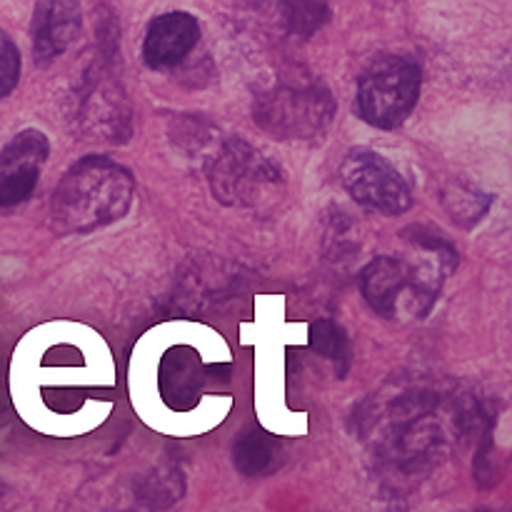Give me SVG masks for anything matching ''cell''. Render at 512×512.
<instances>
[{"label": "cell", "instance_id": "obj_2", "mask_svg": "<svg viewBox=\"0 0 512 512\" xmlns=\"http://www.w3.org/2000/svg\"><path fill=\"white\" fill-rule=\"evenodd\" d=\"M215 198L228 208L268 213L283 200L285 178L278 165L243 138H228L208 158Z\"/></svg>", "mask_w": 512, "mask_h": 512}, {"label": "cell", "instance_id": "obj_17", "mask_svg": "<svg viewBox=\"0 0 512 512\" xmlns=\"http://www.w3.org/2000/svg\"><path fill=\"white\" fill-rule=\"evenodd\" d=\"M480 512H490V510H480Z\"/></svg>", "mask_w": 512, "mask_h": 512}, {"label": "cell", "instance_id": "obj_12", "mask_svg": "<svg viewBox=\"0 0 512 512\" xmlns=\"http://www.w3.org/2000/svg\"><path fill=\"white\" fill-rule=\"evenodd\" d=\"M440 203H443L445 213L455 220V225L473 228L488 215L493 198L468 180H450L440 193Z\"/></svg>", "mask_w": 512, "mask_h": 512}, {"label": "cell", "instance_id": "obj_8", "mask_svg": "<svg viewBox=\"0 0 512 512\" xmlns=\"http://www.w3.org/2000/svg\"><path fill=\"white\" fill-rule=\"evenodd\" d=\"M50 143L40 130H20L0 150V213L23 205L38 185Z\"/></svg>", "mask_w": 512, "mask_h": 512}, {"label": "cell", "instance_id": "obj_6", "mask_svg": "<svg viewBox=\"0 0 512 512\" xmlns=\"http://www.w3.org/2000/svg\"><path fill=\"white\" fill-rule=\"evenodd\" d=\"M340 183L355 203L383 215H403L413 208L408 180L380 153L358 148L340 163Z\"/></svg>", "mask_w": 512, "mask_h": 512}, {"label": "cell", "instance_id": "obj_3", "mask_svg": "<svg viewBox=\"0 0 512 512\" xmlns=\"http://www.w3.org/2000/svg\"><path fill=\"white\" fill-rule=\"evenodd\" d=\"M335 110L333 93L313 78L278 80L253 100L255 123L285 143H318L333 125Z\"/></svg>", "mask_w": 512, "mask_h": 512}, {"label": "cell", "instance_id": "obj_7", "mask_svg": "<svg viewBox=\"0 0 512 512\" xmlns=\"http://www.w3.org/2000/svg\"><path fill=\"white\" fill-rule=\"evenodd\" d=\"M78 128L98 143H125L133 133V110L115 75L95 65L85 75L78 100Z\"/></svg>", "mask_w": 512, "mask_h": 512}, {"label": "cell", "instance_id": "obj_5", "mask_svg": "<svg viewBox=\"0 0 512 512\" xmlns=\"http://www.w3.org/2000/svg\"><path fill=\"white\" fill-rule=\"evenodd\" d=\"M420 95V70L400 55L375 58L358 80V110L365 123L393 130L408 120Z\"/></svg>", "mask_w": 512, "mask_h": 512}, {"label": "cell", "instance_id": "obj_10", "mask_svg": "<svg viewBox=\"0 0 512 512\" xmlns=\"http://www.w3.org/2000/svg\"><path fill=\"white\" fill-rule=\"evenodd\" d=\"M80 33V5L63 3V0H48L35 5L33 25V50L40 63L60 58L73 45Z\"/></svg>", "mask_w": 512, "mask_h": 512}, {"label": "cell", "instance_id": "obj_11", "mask_svg": "<svg viewBox=\"0 0 512 512\" xmlns=\"http://www.w3.org/2000/svg\"><path fill=\"white\" fill-rule=\"evenodd\" d=\"M233 465L245 478H265L283 465V445L265 430H248L233 445Z\"/></svg>", "mask_w": 512, "mask_h": 512}, {"label": "cell", "instance_id": "obj_14", "mask_svg": "<svg viewBox=\"0 0 512 512\" xmlns=\"http://www.w3.org/2000/svg\"><path fill=\"white\" fill-rule=\"evenodd\" d=\"M183 495V478L175 470H158L140 488V503L148 510H165Z\"/></svg>", "mask_w": 512, "mask_h": 512}, {"label": "cell", "instance_id": "obj_13", "mask_svg": "<svg viewBox=\"0 0 512 512\" xmlns=\"http://www.w3.org/2000/svg\"><path fill=\"white\" fill-rule=\"evenodd\" d=\"M308 338L310 348L318 355H323V358L333 360L338 365V375L343 378L350 370V363H353V348H350L348 333L335 320L323 318L310 325Z\"/></svg>", "mask_w": 512, "mask_h": 512}, {"label": "cell", "instance_id": "obj_16", "mask_svg": "<svg viewBox=\"0 0 512 512\" xmlns=\"http://www.w3.org/2000/svg\"><path fill=\"white\" fill-rule=\"evenodd\" d=\"M20 78V53L8 33L0 30V100L13 93Z\"/></svg>", "mask_w": 512, "mask_h": 512}, {"label": "cell", "instance_id": "obj_15", "mask_svg": "<svg viewBox=\"0 0 512 512\" xmlns=\"http://www.w3.org/2000/svg\"><path fill=\"white\" fill-rule=\"evenodd\" d=\"M285 23L288 30L298 38H310L318 33L325 23L330 20V8L325 3H310V0H300V3H285L283 5Z\"/></svg>", "mask_w": 512, "mask_h": 512}, {"label": "cell", "instance_id": "obj_1", "mask_svg": "<svg viewBox=\"0 0 512 512\" xmlns=\"http://www.w3.org/2000/svg\"><path fill=\"white\" fill-rule=\"evenodd\" d=\"M133 198V173L105 155H90L60 178L50 200V223L60 233H90L123 218Z\"/></svg>", "mask_w": 512, "mask_h": 512}, {"label": "cell", "instance_id": "obj_9", "mask_svg": "<svg viewBox=\"0 0 512 512\" xmlns=\"http://www.w3.org/2000/svg\"><path fill=\"white\" fill-rule=\"evenodd\" d=\"M200 40L198 20L183 10L163 13L148 25L143 55L145 63L155 70H168L183 63Z\"/></svg>", "mask_w": 512, "mask_h": 512}, {"label": "cell", "instance_id": "obj_4", "mask_svg": "<svg viewBox=\"0 0 512 512\" xmlns=\"http://www.w3.org/2000/svg\"><path fill=\"white\" fill-rule=\"evenodd\" d=\"M455 268L448 260L413 265L403 258H375L360 273V290L370 308L388 320L400 315L425 318L435 305L443 278Z\"/></svg>", "mask_w": 512, "mask_h": 512}]
</instances>
